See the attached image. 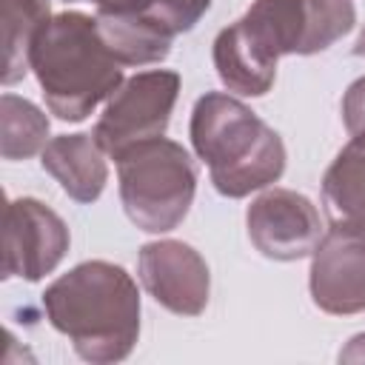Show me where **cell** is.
I'll list each match as a JSON object with an SVG mask.
<instances>
[{
    "instance_id": "obj_5",
    "label": "cell",
    "mask_w": 365,
    "mask_h": 365,
    "mask_svg": "<svg viewBox=\"0 0 365 365\" xmlns=\"http://www.w3.org/2000/svg\"><path fill=\"white\" fill-rule=\"evenodd\" d=\"M271 57L317 54L356 23L351 0H254L240 17Z\"/></svg>"
},
{
    "instance_id": "obj_8",
    "label": "cell",
    "mask_w": 365,
    "mask_h": 365,
    "mask_svg": "<svg viewBox=\"0 0 365 365\" xmlns=\"http://www.w3.org/2000/svg\"><path fill=\"white\" fill-rule=\"evenodd\" d=\"M245 225L254 248L277 262H294L314 254L322 240V220L317 205L291 188H268L248 211Z\"/></svg>"
},
{
    "instance_id": "obj_11",
    "label": "cell",
    "mask_w": 365,
    "mask_h": 365,
    "mask_svg": "<svg viewBox=\"0 0 365 365\" xmlns=\"http://www.w3.org/2000/svg\"><path fill=\"white\" fill-rule=\"evenodd\" d=\"M106 157L108 154L100 148L94 134H60L51 137L40 151V165L71 200L94 202L108 182Z\"/></svg>"
},
{
    "instance_id": "obj_20",
    "label": "cell",
    "mask_w": 365,
    "mask_h": 365,
    "mask_svg": "<svg viewBox=\"0 0 365 365\" xmlns=\"http://www.w3.org/2000/svg\"><path fill=\"white\" fill-rule=\"evenodd\" d=\"M354 54H356V57H365V26H362V31H359V37H356V43H354Z\"/></svg>"
},
{
    "instance_id": "obj_13",
    "label": "cell",
    "mask_w": 365,
    "mask_h": 365,
    "mask_svg": "<svg viewBox=\"0 0 365 365\" xmlns=\"http://www.w3.org/2000/svg\"><path fill=\"white\" fill-rule=\"evenodd\" d=\"M322 205L331 225L365 228V131L351 134L322 177Z\"/></svg>"
},
{
    "instance_id": "obj_10",
    "label": "cell",
    "mask_w": 365,
    "mask_h": 365,
    "mask_svg": "<svg viewBox=\"0 0 365 365\" xmlns=\"http://www.w3.org/2000/svg\"><path fill=\"white\" fill-rule=\"evenodd\" d=\"M143 288L165 311L180 317H200L208 305L211 274L197 248L180 240L145 242L137 257Z\"/></svg>"
},
{
    "instance_id": "obj_4",
    "label": "cell",
    "mask_w": 365,
    "mask_h": 365,
    "mask_svg": "<svg viewBox=\"0 0 365 365\" xmlns=\"http://www.w3.org/2000/svg\"><path fill=\"white\" fill-rule=\"evenodd\" d=\"M114 160L120 202L140 231L165 234L185 220L197 194V165L180 143L143 140Z\"/></svg>"
},
{
    "instance_id": "obj_6",
    "label": "cell",
    "mask_w": 365,
    "mask_h": 365,
    "mask_svg": "<svg viewBox=\"0 0 365 365\" xmlns=\"http://www.w3.org/2000/svg\"><path fill=\"white\" fill-rule=\"evenodd\" d=\"M180 94V74L168 68L140 71L108 97L97 125L94 140L108 157L123 154L125 148L163 137Z\"/></svg>"
},
{
    "instance_id": "obj_16",
    "label": "cell",
    "mask_w": 365,
    "mask_h": 365,
    "mask_svg": "<svg viewBox=\"0 0 365 365\" xmlns=\"http://www.w3.org/2000/svg\"><path fill=\"white\" fill-rule=\"evenodd\" d=\"M48 143V117L26 97H0V151L3 160H29Z\"/></svg>"
},
{
    "instance_id": "obj_2",
    "label": "cell",
    "mask_w": 365,
    "mask_h": 365,
    "mask_svg": "<svg viewBox=\"0 0 365 365\" xmlns=\"http://www.w3.org/2000/svg\"><path fill=\"white\" fill-rule=\"evenodd\" d=\"M48 111L63 123L86 120L123 86V68L103 43L97 17L83 11L51 14L29 54Z\"/></svg>"
},
{
    "instance_id": "obj_7",
    "label": "cell",
    "mask_w": 365,
    "mask_h": 365,
    "mask_svg": "<svg viewBox=\"0 0 365 365\" xmlns=\"http://www.w3.org/2000/svg\"><path fill=\"white\" fill-rule=\"evenodd\" d=\"M68 242V225L46 202L34 197L9 200L3 217V279H43L63 262Z\"/></svg>"
},
{
    "instance_id": "obj_9",
    "label": "cell",
    "mask_w": 365,
    "mask_h": 365,
    "mask_svg": "<svg viewBox=\"0 0 365 365\" xmlns=\"http://www.w3.org/2000/svg\"><path fill=\"white\" fill-rule=\"evenodd\" d=\"M308 291L319 311L351 317L365 311V228L331 225L311 254Z\"/></svg>"
},
{
    "instance_id": "obj_17",
    "label": "cell",
    "mask_w": 365,
    "mask_h": 365,
    "mask_svg": "<svg viewBox=\"0 0 365 365\" xmlns=\"http://www.w3.org/2000/svg\"><path fill=\"white\" fill-rule=\"evenodd\" d=\"M211 0H120L111 9H100V11H134L143 14L154 23H160L165 31H171L174 37L194 29V23L208 11Z\"/></svg>"
},
{
    "instance_id": "obj_19",
    "label": "cell",
    "mask_w": 365,
    "mask_h": 365,
    "mask_svg": "<svg viewBox=\"0 0 365 365\" xmlns=\"http://www.w3.org/2000/svg\"><path fill=\"white\" fill-rule=\"evenodd\" d=\"M339 362H365V334L348 339V345L339 351Z\"/></svg>"
},
{
    "instance_id": "obj_15",
    "label": "cell",
    "mask_w": 365,
    "mask_h": 365,
    "mask_svg": "<svg viewBox=\"0 0 365 365\" xmlns=\"http://www.w3.org/2000/svg\"><path fill=\"white\" fill-rule=\"evenodd\" d=\"M51 20V0H3V86L29 74V54L37 31Z\"/></svg>"
},
{
    "instance_id": "obj_1",
    "label": "cell",
    "mask_w": 365,
    "mask_h": 365,
    "mask_svg": "<svg viewBox=\"0 0 365 365\" xmlns=\"http://www.w3.org/2000/svg\"><path fill=\"white\" fill-rule=\"evenodd\" d=\"M54 331L71 339L80 359L108 365L125 359L140 336V291L123 265L88 259L43 291Z\"/></svg>"
},
{
    "instance_id": "obj_18",
    "label": "cell",
    "mask_w": 365,
    "mask_h": 365,
    "mask_svg": "<svg viewBox=\"0 0 365 365\" xmlns=\"http://www.w3.org/2000/svg\"><path fill=\"white\" fill-rule=\"evenodd\" d=\"M342 123L348 134L365 131V77L354 80L342 97Z\"/></svg>"
},
{
    "instance_id": "obj_21",
    "label": "cell",
    "mask_w": 365,
    "mask_h": 365,
    "mask_svg": "<svg viewBox=\"0 0 365 365\" xmlns=\"http://www.w3.org/2000/svg\"><path fill=\"white\" fill-rule=\"evenodd\" d=\"M120 0H94V6L97 9H111V6H117Z\"/></svg>"
},
{
    "instance_id": "obj_14",
    "label": "cell",
    "mask_w": 365,
    "mask_h": 365,
    "mask_svg": "<svg viewBox=\"0 0 365 365\" xmlns=\"http://www.w3.org/2000/svg\"><path fill=\"white\" fill-rule=\"evenodd\" d=\"M97 29L103 43L114 54L120 66H148L160 63L171 51L174 34L165 31L160 23L134 14V11H100L97 9Z\"/></svg>"
},
{
    "instance_id": "obj_3",
    "label": "cell",
    "mask_w": 365,
    "mask_h": 365,
    "mask_svg": "<svg viewBox=\"0 0 365 365\" xmlns=\"http://www.w3.org/2000/svg\"><path fill=\"white\" fill-rule=\"evenodd\" d=\"M188 137L211 185L228 200L268 188L285 171L282 137L231 94L205 91L194 103Z\"/></svg>"
},
{
    "instance_id": "obj_12",
    "label": "cell",
    "mask_w": 365,
    "mask_h": 365,
    "mask_svg": "<svg viewBox=\"0 0 365 365\" xmlns=\"http://www.w3.org/2000/svg\"><path fill=\"white\" fill-rule=\"evenodd\" d=\"M214 68L222 86L242 97H262L277 77V57H271L242 20L225 26L211 48Z\"/></svg>"
}]
</instances>
